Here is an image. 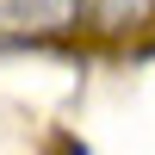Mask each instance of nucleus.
Here are the masks:
<instances>
[{"label": "nucleus", "mask_w": 155, "mask_h": 155, "mask_svg": "<svg viewBox=\"0 0 155 155\" xmlns=\"http://www.w3.org/2000/svg\"><path fill=\"white\" fill-rule=\"evenodd\" d=\"M99 6H106V19H137L149 0H99Z\"/></svg>", "instance_id": "2"}, {"label": "nucleus", "mask_w": 155, "mask_h": 155, "mask_svg": "<svg viewBox=\"0 0 155 155\" xmlns=\"http://www.w3.org/2000/svg\"><path fill=\"white\" fill-rule=\"evenodd\" d=\"M81 0H0V31H62Z\"/></svg>", "instance_id": "1"}]
</instances>
